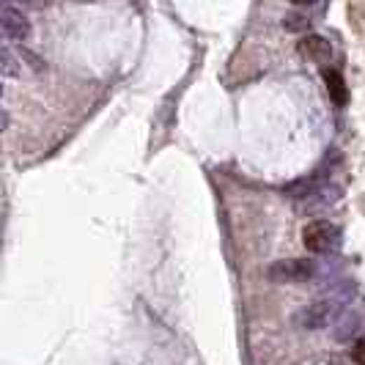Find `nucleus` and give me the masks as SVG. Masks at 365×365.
<instances>
[{
	"instance_id": "nucleus-1",
	"label": "nucleus",
	"mask_w": 365,
	"mask_h": 365,
	"mask_svg": "<svg viewBox=\"0 0 365 365\" xmlns=\"http://www.w3.org/2000/svg\"><path fill=\"white\" fill-rule=\"evenodd\" d=\"M34 34L31 20L11 3H0V41H28Z\"/></svg>"
},
{
	"instance_id": "nucleus-2",
	"label": "nucleus",
	"mask_w": 365,
	"mask_h": 365,
	"mask_svg": "<svg viewBox=\"0 0 365 365\" xmlns=\"http://www.w3.org/2000/svg\"><path fill=\"white\" fill-rule=\"evenodd\" d=\"M302 242L310 253H327L338 245V228L332 226L330 220H313L305 226L302 231Z\"/></svg>"
},
{
	"instance_id": "nucleus-3",
	"label": "nucleus",
	"mask_w": 365,
	"mask_h": 365,
	"mask_svg": "<svg viewBox=\"0 0 365 365\" xmlns=\"http://www.w3.org/2000/svg\"><path fill=\"white\" fill-rule=\"evenodd\" d=\"M313 275V266L308 261H280L277 266L269 269V277L272 280H280V283H297V280H305Z\"/></svg>"
},
{
	"instance_id": "nucleus-4",
	"label": "nucleus",
	"mask_w": 365,
	"mask_h": 365,
	"mask_svg": "<svg viewBox=\"0 0 365 365\" xmlns=\"http://www.w3.org/2000/svg\"><path fill=\"white\" fill-rule=\"evenodd\" d=\"M302 53H305L310 61H316V64H327L332 58L330 44H327L322 36H308V39L302 41Z\"/></svg>"
},
{
	"instance_id": "nucleus-5",
	"label": "nucleus",
	"mask_w": 365,
	"mask_h": 365,
	"mask_svg": "<svg viewBox=\"0 0 365 365\" xmlns=\"http://www.w3.org/2000/svg\"><path fill=\"white\" fill-rule=\"evenodd\" d=\"M324 83H327V94H330L332 104H346L349 102L346 83H343V77H340L338 69H324Z\"/></svg>"
},
{
	"instance_id": "nucleus-6",
	"label": "nucleus",
	"mask_w": 365,
	"mask_h": 365,
	"mask_svg": "<svg viewBox=\"0 0 365 365\" xmlns=\"http://www.w3.org/2000/svg\"><path fill=\"white\" fill-rule=\"evenodd\" d=\"M20 58L11 53V50H6V47H0V74L3 77H20Z\"/></svg>"
},
{
	"instance_id": "nucleus-7",
	"label": "nucleus",
	"mask_w": 365,
	"mask_h": 365,
	"mask_svg": "<svg viewBox=\"0 0 365 365\" xmlns=\"http://www.w3.org/2000/svg\"><path fill=\"white\" fill-rule=\"evenodd\" d=\"M310 25V20L305 17V14H299V11H289L286 14V28L289 31H302V28H308Z\"/></svg>"
},
{
	"instance_id": "nucleus-8",
	"label": "nucleus",
	"mask_w": 365,
	"mask_h": 365,
	"mask_svg": "<svg viewBox=\"0 0 365 365\" xmlns=\"http://www.w3.org/2000/svg\"><path fill=\"white\" fill-rule=\"evenodd\" d=\"M352 357H354V363H357V365H365V338H360V340L354 343V349H352Z\"/></svg>"
},
{
	"instance_id": "nucleus-9",
	"label": "nucleus",
	"mask_w": 365,
	"mask_h": 365,
	"mask_svg": "<svg viewBox=\"0 0 365 365\" xmlns=\"http://www.w3.org/2000/svg\"><path fill=\"white\" fill-rule=\"evenodd\" d=\"M6 127H8V116H6L3 110H0V135L6 132Z\"/></svg>"
},
{
	"instance_id": "nucleus-10",
	"label": "nucleus",
	"mask_w": 365,
	"mask_h": 365,
	"mask_svg": "<svg viewBox=\"0 0 365 365\" xmlns=\"http://www.w3.org/2000/svg\"><path fill=\"white\" fill-rule=\"evenodd\" d=\"M0 97H3V85H0Z\"/></svg>"
}]
</instances>
